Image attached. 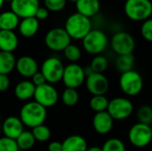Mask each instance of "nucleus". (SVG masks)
<instances>
[{
    "mask_svg": "<svg viewBox=\"0 0 152 151\" xmlns=\"http://www.w3.org/2000/svg\"><path fill=\"white\" fill-rule=\"evenodd\" d=\"M19 32L24 37H32L34 36L39 28V20L35 17H29L22 19L19 24Z\"/></svg>",
    "mask_w": 152,
    "mask_h": 151,
    "instance_id": "21",
    "label": "nucleus"
},
{
    "mask_svg": "<svg viewBox=\"0 0 152 151\" xmlns=\"http://www.w3.org/2000/svg\"><path fill=\"white\" fill-rule=\"evenodd\" d=\"M17 142L13 139L5 136L0 138V151H19Z\"/></svg>",
    "mask_w": 152,
    "mask_h": 151,
    "instance_id": "35",
    "label": "nucleus"
},
{
    "mask_svg": "<svg viewBox=\"0 0 152 151\" xmlns=\"http://www.w3.org/2000/svg\"><path fill=\"white\" fill-rule=\"evenodd\" d=\"M11 82L8 75L0 74V92H5L10 87Z\"/></svg>",
    "mask_w": 152,
    "mask_h": 151,
    "instance_id": "38",
    "label": "nucleus"
},
{
    "mask_svg": "<svg viewBox=\"0 0 152 151\" xmlns=\"http://www.w3.org/2000/svg\"><path fill=\"white\" fill-rule=\"evenodd\" d=\"M107 35L100 29H92L83 39L82 44L85 51L93 55L101 54L108 46Z\"/></svg>",
    "mask_w": 152,
    "mask_h": 151,
    "instance_id": "4",
    "label": "nucleus"
},
{
    "mask_svg": "<svg viewBox=\"0 0 152 151\" xmlns=\"http://www.w3.org/2000/svg\"><path fill=\"white\" fill-rule=\"evenodd\" d=\"M15 141L17 142L19 150H28L32 149L36 143V140L32 133L28 131H23L21 134Z\"/></svg>",
    "mask_w": 152,
    "mask_h": 151,
    "instance_id": "26",
    "label": "nucleus"
},
{
    "mask_svg": "<svg viewBox=\"0 0 152 151\" xmlns=\"http://www.w3.org/2000/svg\"><path fill=\"white\" fill-rule=\"evenodd\" d=\"M79 101V94L77 89L66 88L61 93V101L68 107L75 106Z\"/></svg>",
    "mask_w": 152,
    "mask_h": 151,
    "instance_id": "28",
    "label": "nucleus"
},
{
    "mask_svg": "<svg viewBox=\"0 0 152 151\" xmlns=\"http://www.w3.org/2000/svg\"><path fill=\"white\" fill-rule=\"evenodd\" d=\"M114 119L107 111L95 113L93 118V126L94 131L102 135L109 133L113 127Z\"/></svg>",
    "mask_w": 152,
    "mask_h": 151,
    "instance_id": "17",
    "label": "nucleus"
},
{
    "mask_svg": "<svg viewBox=\"0 0 152 151\" xmlns=\"http://www.w3.org/2000/svg\"><path fill=\"white\" fill-rule=\"evenodd\" d=\"M31 82L33 83V85H34L36 87H37V86H40V85H45V84L46 83V80H45V77L43 76V74L41 73V71H40V72L37 71V72L31 77Z\"/></svg>",
    "mask_w": 152,
    "mask_h": 151,
    "instance_id": "37",
    "label": "nucleus"
},
{
    "mask_svg": "<svg viewBox=\"0 0 152 151\" xmlns=\"http://www.w3.org/2000/svg\"><path fill=\"white\" fill-rule=\"evenodd\" d=\"M69 1H70V2H73V3H76L77 0H69Z\"/></svg>",
    "mask_w": 152,
    "mask_h": 151,
    "instance_id": "44",
    "label": "nucleus"
},
{
    "mask_svg": "<svg viewBox=\"0 0 152 151\" xmlns=\"http://www.w3.org/2000/svg\"><path fill=\"white\" fill-rule=\"evenodd\" d=\"M126 15L134 21H145L152 14L151 0H126L125 4Z\"/></svg>",
    "mask_w": 152,
    "mask_h": 151,
    "instance_id": "3",
    "label": "nucleus"
},
{
    "mask_svg": "<svg viewBox=\"0 0 152 151\" xmlns=\"http://www.w3.org/2000/svg\"><path fill=\"white\" fill-rule=\"evenodd\" d=\"M64 29L71 39L82 40L92 30V22L90 18L75 12L66 20Z\"/></svg>",
    "mask_w": 152,
    "mask_h": 151,
    "instance_id": "2",
    "label": "nucleus"
},
{
    "mask_svg": "<svg viewBox=\"0 0 152 151\" xmlns=\"http://www.w3.org/2000/svg\"><path fill=\"white\" fill-rule=\"evenodd\" d=\"M62 151H86L88 149L86 139L80 135H70L62 142Z\"/></svg>",
    "mask_w": 152,
    "mask_h": 151,
    "instance_id": "20",
    "label": "nucleus"
},
{
    "mask_svg": "<svg viewBox=\"0 0 152 151\" xmlns=\"http://www.w3.org/2000/svg\"><path fill=\"white\" fill-rule=\"evenodd\" d=\"M86 78L83 67L77 63H69L64 68L61 81L66 88L77 89L84 84Z\"/></svg>",
    "mask_w": 152,
    "mask_h": 151,
    "instance_id": "11",
    "label": "nucleus"
},
{
    "mask_svg": "<svg viewBox=\"0 0 152 151\" xmlns=\"http://www.w3.org/2000/svg\"><path fill=\"white\" fill-rule=\"evenodd\" d=\"M141 33L145 40L152 43V19H148L143 21L141 27Z\"/></svg>",
    "mask_w": 152,
    "mask_h": 151,
    "instance_id": "36",
    "label": "nucleus"
},
{
    "mask_svg": "<svg viewBox=\"0 0 152 151\" xmlns=\"http://www.w3.org/2000/svg\"><path fill=\"white\" fill-rule=\"evenodd\" d=\"M46 109L34 101H28L22 106L19 117L24 125L32 129L37 125H43L46 119Z\"/></svg>",
    "mask_w": 152,
    "mask_h": 151,
    "instance_id": "1",
    "label": "nucleus"
},
{
    "mask_svg": "<svg viewBox=\"0 0 152 151\" xmlns=\"http://www.w3.org/2000/svg\"><path fill=\"white\" fill-rule=\"evenodd\" d=\"M48 16H49V11L45 7H40V6L35 14V18L38 20H46L48 18Z\"/></svg>",
    "mask_w": 152,
    "mask_h": 151,
    "instance_id": "39",
    "label": "nucleus"
},
{
    "mask_svg": "<svg viewBox=\"0 0 152 151\" xmlns=\"http://www.w3.org/2000/svg\"><path fill=\"white\" fill-rule=\"evenodd\" d=\"M46 46L54 52H63L71 44V38L64 28H54L50 29L45 37Z\"/></svg>",
    "mask_w": 152,
    "mask_h": 151,
    "instance_id": "7",
    "label": "nucleus"
},
{
    "mask_svg": "<svg viewBox=\"0 0 152 151\" xmlns=\"http://www.w3.org/2000/svg\"><path fill=\"white\" fill-rule=\"evenodd\" d=\"M134 111L132 101L124 97H117L110 101L107 112L114 120H124L128 118Z\"/></svg>",
    "mask_w": 152,
    "mask_h": 151,
    "instance_id": "8",
    "label": "nucleus"
},
{
    "mask_svg": "<svg viewBox=\"0 0 152 151\" xmlns=\"http://www.w3.org/2000/svg\"><path fill=\"white\" fill-rule=\"evenodd\" d=\"M2 131V124H0V132Z\"/></svg>",
    "mask_w": 152,
    "mask_h": 151,
    "instance_id": "46",
    "label": "nucleus"
},
{
    "mask_svg": "<svg viewBox=\"0 0 152 151\" xmlns=\"http://www.w3.org/2000/svg\"><path fill=\"white\" fill-rule=\"evenodd\" d=\"M19 40L13 31L0 30V51L12 53L18 46Z\"/></svg>",
    "mask_w": 152,
    "mask_h": 151,
    "instance_id": "19",
    "label": "nucleus"
},
{
    "mask_svg": "<svg viewBox=\"0 0 152 151\" xmlns=\"http://www.w3.org/2000/svg\"><path fill=\"white\" fill-rule=\"evenodd\" d=\"M16 59L12 53L0 51V74L8 75L14 69Z\"/></svg>",
    "mask_w": 152,
    "mask_h": 151,
    "instance_id": "24",
    "label": "nucleus"
},
{
    "mask_svg": "<svg viewBox=\"0 0 152 151\" xmlns=\"http://www.w3.org/2000/svg\"><path fill=\"white\" fill-rule=\"evenodd\" d=\"M44 3L49 12H61L65 8L67 0H44Z\"/></svg>",
    "mask_w": 152,
    "mask_h": 151,
    "instance_id": "34",
    "label": "nucleus"
},
{
    "mask_svg": "<svg viewBox=\"0 0 152 151\" xmlns=\"http://www.w3.org/2000/svg\"><path fill=\"white\" fill-rule=\"evenodd\" d=\"M34 99L35 101H37L45 109L51 108L54 106L58 101V91L53 85L45 83V85L36 87Z\"/></svg>",
    "mask_w": 152,
    "mask_h": 151,
    "instance_id": "12",
    "label": "nucleus"
},
{
    "mask_svg": "<svg viewBox=\"0 0 152 151\" xmlns=\"http://www.w3.org/2000/svg\"><path fill=\"white\" fill-rule=\"evenodd\" d=\"M84 72H85L86 77H88L89 75H91L92 73H94V71H93V69H91L90 65L87 66V67H86V68H84Z\"/></svg>",
    "mask_w": 152,
    "mask_h": 151,
    "instance_id": "41",
    "label": "nucleus"
},
{
    "mask_svg": "<svg viewBox=\"0 0 152 151\" xmlns=\"http://www.w3.org/2000/svg\"><path fill=\"white\" fill-rule=\"evenodd\" d=\"M110 45L118 56L131 54L135 48V40L131 34L126 31H118L112 36Z\"/></svg>",
    "mask_w": 152,
    "mask_h": 151,
    "instance_id": "10",
    "label": "nucleus"
},
{
    "mask_svg": "<svg viewBox=\"0 0 152 151\" xmlns=\"http://www.w3.org/2000/svg\"><path fill=\"white\" fill-rule=\"evenodd\" d=\"M4 3V0H0V10H1V8L3 7Z\"/></svg>",
    "mask_w": 152,
    "mask_h": 151,
    "instance_id": "43",
    "label": "nucleus"
},
{
    "mask_svg": "<svg viewBox=\"0 0 152 151\" xmlns=\"http://www.w3.org/2000/svg\"><path fill=\"white\" fill-rule=\"evenodd\" d=\"M20 18L11 10L0 13V30L13 31L19 27Z\"/></svg>",
    "mask_w": 152,
    "mask_h": 151,
    "instance_id": "23",
    "label": "nucleus"
},
{
    "mask_svg": "<svg viewBox=\"0 0 152 151\" xmlns=\"http://www.w3.org/2000/svg\"><path fill=\"white\" fill-rule=\"evenodd\" d=\"M75 4L77 12L87 18H91L96 15L99 12L101 7L99 0H77Z\"/></svg>",
    "mask_w": 152,
    "mask_h": 151,
    "instance_id": "18",
    "label": "nucleus"
},
{
    "mask_svg": "<svg viewBox=\"0 0 152 151\" xmlns=\"http://www.w3.org/2000/svg\"><path fill=\"white\" fill-rule=\"evenodd\" d=\"M4 2H10V3H11L12 0H4Z\"/></svg>",
    "mask_w": 152,
    "mask_h": 151,
    "instance_id": "45",
    "label": "nucleus"
},
{
    "mask_svg": "<svg viewBox=\"0 0 152 151\" xmlns=\"http://www.w3.org/2000/svg\"><path fill=\"white\" fill-rule=\"evenodd\" d=\"M134 61H135V59L133 53L119 55L118 56L116 60L115 66H116V69L122 74V73L133 70Z\"/></svg>",
    "mask_w": 152,
    "mask_h": 151,
    "instance_id": "25",
    "label": "nucleus"
},
{
    "mask_svg": "<svg viewBox=\"0 0 152 151\" xmlns=\"http://www.w3.org/2000/svg\"><path fill=\"white\" fill-rule=\"evenodd\" d=\"M102 151H126L125 143L118 138L107 140L102 147Z\"/></svg>",
    "mask_w": 152,
    "mask_h": 151,
    "instance_id": "33",
    "label": "nucleus"
},
{
    "mask_svg": "<svg viewBox=\"0 0 152 151\" xmlns=\"http://www.w3.org/2000/svg\"><path fill=\"white\" fill-rule=\"evenodd\" d=\"M128 139L130 143L134 147L144 148L151 142L152 128L151 125L137 123L130 128Z\"/></svg>",
    "mask_w": 152,
    "mask_h": 151,
    "instance_id": "9",
    "label": "nucleus"
},
{
    "mask_svg": "<svg viewBox=\"0 0 152 151\" xmlns=\"http://www.w3.org/2000/svg\"><path fill=\"white\" fill-rule=\"evenodd\" d=\"M38 8V0H12L11 2V11L21 19L35 17Z\"/></svg>",
    "mask_w": 152,
    "mask_h": 151,
    "instance_id": "14",
    "label": "nucleus"
},
{
    "mask_svg": "<svg viewBox=\"0 0 152 151\" xmlns=\"http://www.w3.org/2000/svg\"><path fill=\"white\" fill-rule=\"evenodd\" d=\"M31 133H32L36 142H47L51 137V131H50L49 127L45 125L44 124L32 128Z\"/></svg>",
    "mask_w": 152,
    "mask_h": 151,
    "instance_id": "30",
    "label": "nucleus"
},
{
    "mask_svg": "<svg viewBox=\"0 0 152 151\" xmlns=\"http://www.w3.org/2000/svg\"><path fill=\"white\" fill-rule=\"evenodd\" d=\"M86 151H102V148H100V147L93 146V147H90V148H88Z\"/></svg>",
    "mask_w": 152,
    "mask_h": 151,
    "instance_id": "42",
    "label": "nucleus"
},
{
    "mask_svg": "<svg viewBox=\"0 0 152 151\" xmlns=\"http://www.w3.org/2000/svg\"><path fill=\"white\" fill-rule=\"evenodd\" d=\"M48 151H62V143L60 142H52L48 144Z\"/></svg>",
    "mask_w": 152,
    "mask_h": 151,
    "instance_id": "40",
    "label": "nucleus"
},
{
    "mask_svg": "<svg viewBox=\"0 0 152 151\" xmlns=\"http://www.w3.org/2000/svg\"><path fill=\"white\" fill-rule=\"evenodd\" d=\"M63 53H64L65 58L71 63H76V61H77L81 58L80 48L77 45L73 44H70L69 45H68L64 49Z\"/></svg>",
    "mask_w": 152,
    "mask_h": 151,
    "instance_id": "32",
    "label": "nucleus"
},
{
    "mask_svg": "<svg viewBox=\"0 0 152 151\" xmlns=\"http://www.w3.org/2000/svg\"><path fill=\"white\" fill-rule=\"evenodd\" d=\"M109 66V61L108 59L103 55H95V57L92 60L90 67L95 73H101L103 74V72L108 69Z\"/></svg>",
    "mask_w": 152,
    "mask_h": 151,
    "instance_id": "29",
    "label": "nucleus"
},
{
    "mask_svg": "<svg viewBox=\"0 0 152 151\" xmlns=\"http://www.w3.org/2000/svg\"><path fill=\"white\" fill-rule=\"evenodd\" d=\"M119 86L122 92L128 96H136L143 88V79L139 72L130 70L122 73L119 78Z\"/></svg>",
    "mask_w": 152,
    "mask_h": 151,
    "instance_id": "5",
    "label": "nucleus"
},
{
    "mask_svg": "<svg viewBox=\"0 0 152 151\" xmlns=\"http://www.w3.org/2000/svg\"><path fill=\"white\" fill-rule=\"evenodd\" d=\"M36 86L31 81L23 80L18 83L14 88V95L20 101H28L34 97Z\"/></svg>",
    "mask_w": 152,
    "mask_h": 151,
    "instance_id": "22",
    "label": "nucleus"
},
{
    "mask_svg": "<svg viewBox=\"0 0 152 151\" xmlns=\"http://www.w3.org/2000/svg\"><path fill=\"white\" fill-rule=\"evenodd\" d=\"M15 69L19 75L28 78L32 77L38 71V64L33 57L25 55L16 60Z\"/></svg>",
    "mask_w": 152,
    "mask_h": 151,
    "instance_id": "16",
    "label": "nucleus"
},
{
    "mask_svg": "<svg viewBox=\"0 0 152 151\" xmlns=\"http://www.w3.org/2000/svg\"><path fill=\"white\" fill-rule=\"evenodd\" d=\"M86 86L90 93L94 95H105L109 91L110 82L108 78L101 73H92L86 78Z\"/></svg>",
    "mask_w": 152,
    "mask_h": 151,
    "instance_id": "13",
    "label": "nucleus"
},
{
    "mask_svg": "<svg viewBox=\"0 0 152 151\" xmlns=\"http://www.w3.org/2000/svg\"><path fill=\"white\" fill-rule=\"evenodd\" d=\"M24 131V125L20 117L10 116L2 123V132L7 138L16 140Z\"/></svg>",
    "mask_w": 152,
    "mask_h": 151,
    "instance_id": "15",
    "label": "nucleus"
},
{
    "mask_svg": "<svg viewBox=\"0 0 152 151\" xmlns=\"http://www.w3.org/2000/svg\"><path fill=\"white\" fill-rule=\"evenodd\" d=\"M64 65L62 61L57 57H49L43 62L41 66V73L45 77L46 83L56 84L61 81Z\"/></svg>",
    "mask_w": 152,
    "mask_h": 151,
    "instance_id": "6",
    "label": "nucleus"
},
{
    "mask_svg": "<svg viewBox=\"0 0 152 151\" xmlns=\"http://www.w3.org/2000/svg\"><path fill=\"white\" fill-rule=\"evenodd\" d=\"M109 102L110 101L105 95H94L89 101V105L94 111L98 113L107 111Z\"/></svg>",
    "mask_w": 152,
    "mask_h": 151,
    "instance_id": "27",
    "label": "nucleus"
},
{
    "mask_svg": "<svg viewBox=\"0 0 152 151\" xmlns=\"http://www.w3.org/2000/svg\"><path fill=\"white\" fill-rule=\"evenodd\" d=\"M138 123L151 125L152 124V107L149 105H142L139 108L136 114Z\"/></svg>",
    "mask_w": 152,
    "mask_h": 151,
    "instance_id": "31",
    "label": "nucleus"
}]
</instances>
